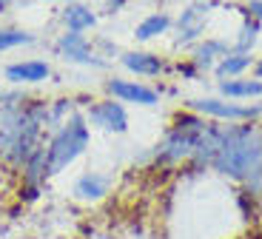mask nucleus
<instances>
[{
    "instance_id": "obj_8",
    "label": "nucleus",
    "mask_w": 262,
    "mask_h": 239,
    "mask_svg": "<svg viewBox=\"0 0 262 239\" xmlns=\"http://www.w3.org/2000/svg\"><path fill=\"white\" fill-rule=\"evenodd\" d=\"M6 80L12 85H37V83H46L52 77V66L46 60H17V63H9L6 66Z\"/></svg>"
},
{
    "instance_id": "obj_18",
    "label": "nucleus",
    "mask_w": 262,
    "mask_h": 239,
    "mask_svg": "<svg viewBox=\"0 0 262 239\" xmlns=\"http://www.w3.org/2000/svg\"><path fill=\"white\" fill-rule=\"evenodd\" d=\"M248 14L262 23V0H251V3H248Z\"/></svg>"
},
{
    "instance_id": "obj_3",
    "label": "nucleus",
    "mask_w": 262,
    "mask_h": 239,
    "mask_svg": "<svg viewBox=\"0 0 262 239\" xmlns=\"http://www.w3.org/2000/svg\"><path fill=\"white\" fill-rule=\"evenodd\" d=\"M191 111H196L200 117H208V120H225V123H254L262 114L259 105H239L225 97L191 100Z\"/></svg>"
},
{
    "instance_id": "obj_13",
    "label": "nucleus",
    "mask_w": 262,
    "mask_h": 239,
    "mask_svg": "<svg viewBox=\"0 0 262 239\" xmlns=\"http://www.w3.org/2000/svg\"><path fill=\"white\" fill-rule=\"evenodd\" d=\"M205 17H208V12H205V6H191L185 9L183 14H180V43H191V40L203 37L205 34Z\"/></svg>"
},
{
    "instance_id": "obj_14",
    "label": "nucleus",
    "mask_w": 262,
    "mask_h": 239,
    "mask_svg": "<svg viewBox=\"0 0 262 239\" xmlns=\"http://www.w3.org/2000/svg\"><path fill=\"white\" fill-rule=\"evenodd\" d=\"M248 69H254V57L243 52H228L220 63L214 66V74L220 80H234V77H243Z\"/></svg>"
},
{
    "instance_id": "obj_19",
    "label": "nucleus",
    "mask_w": 262,
    "mask_h": 239,
    "mask_svg": "<svg viewBox=\"0 0 262 239\" xmlns=\"http://www.w3.org/2000/svg\"><path fill=\"white\" fill-rule=\"evenodd\" d=\"M254 77L262 80V60H256V63H254Z\"/></svg>"
},
{
    "instance_id": "obj_21",
    "label": "nucleus",
    "mask_w": 262,
    "mask_h": 239,
    "mask_svg": "<svg viewBox=\"0 0 262 239\" xmlns=\"http://www.w3.org/2000/svg\"><path fill=\"white\" fill-rule=\"evenodd\" d=\"M46 3H77V0H46Z\"/></svg>"
},
{
    "instance_id": "obj_6",
    "label": "nucleus",
    "mask_w": 262,
    "mask_h": 239,
    "mask_svg": "<svg viewBox=\"0 0 262 239\" xmlns=\"http://www.w3.org/2000/svg\"><path fill=\"white\" fill-rule=\"evenodd\" d=\"M105 94L120 100V103H131V105H157L160 103V91L140 83V80H123V77L105 80Z\"/></svg>"
},
{
    "instance_id": "obj_22",
    "label": "nucleus",
    "mask_w": 262,
    "mask_h": 239,
    "mask_svg": "<svg viewBox=\"0 0 262 239\" xmlns=\"http://www.w3.org/2000/svg\"><path fill=\"white\" fill-rule=\"evenodd\" d=\"M0 97H3V89H0Z\"/></svg>"
},
{
    "instance_id": "obj_4",
    "label": "nucleus",
    "mask_w": 262,
    "mask_h": 239,
    "mask_svg": "<svg viewBox=\"0 0 262 239\" xmlns=\"http://www.w3.org/2000/svg\"><path fill=\"white\" fill-rule=\"evenodd\" d=\"M83 117L92 128L108 131V134H125V131H128V111H125V105L114 97L92 100V103L83 108Z\"/></svg>"
},
{
    "instance_id": "obj_10",
    "label": "nucleus",
    "mask_w": 262,
    "mask_h": 239,
    "mask_svg": "<svg viewBox=\"0 0 262 239\" xmlns=\"http://www.w3.org/2000/svg\"><path fill=\"white\" fill-rule=\"evenodd\" d=\"M60 23L66 26V32H77V34H85L97 26V14H94L92 6L85 3H66V9L60 12Z\"/></svg>"
},
{
    "instance_id": "obj_9",
    "label": "nucleus",
    "mask_w": 262,
    "mask_h": 239,
    "mask_svg": "<svg viewBox=\"0 0 262 239\" xmlns=\"http://www.w3.org/2000/svg\"><path fill=\"white\" fill-rule=\"evenodd\" d=\"M120 63H123L125 71L137 74V77H160L168 69L165 60L154 52H123L120 54Z\"/></svg>"
},
{
    "instance_id": "obj_7",
    "label": "nucleus",
    "mask_w": 262,
    "mask_h": 239,
    "mask_svg": "<svg viewBox=\"0 0 262 239\" xmlns=\"http://www.w3.org/2000/svg\"><path fill=\"white\" fill-rule=\"evenodd\" d=\"M108 191H112V177L103 174V171H83L72 185V197L77 202H85V205L103 202Z\"/></svg>"
},
{
    "instance_id": "obj_16",
    "label": "nucleus",
    "mask_w": 262,
    "mask_h": 239,
    "mask_svg": "<svg viewBox=\"0 0 262 239\" xmlns=\"http://www.w3.org/2000/svg\"><path fill=\"white\" fill-rule=\"evenodd\" d=\"M29 43H34V37L26 29H0V54L20 49V46H29Z\"/></svg>"
},
{
    "instance_id": "obj_15",
    "label": "nucleus",
    "mask_w": 262,
    "mask_h": 239,
    "mask_svg": "<svg viewBox=\"0 0 262 239\" xmlns=\"http://www.w3.org/2000/svg\"><path fill=\"white\" fill-rule=\"evenodd\" d=\"M171 29V17L165 12H154L148 14V17H143L137 23V29H134V37L140 40V43H148V40L160 37V34H165Z\"/></svg>"
},
{
    "instance_id": "obj_11",
    "label": "nucleus",
    "mask_w": 262,
    "mask_h": 239,
    "mask_svg": "<svg viewBox=\"0 0 262 239\" xmlns=\"http://www.w3.org/2000/svg\"><path fill=\"white\" fill-rule=\"evenodd\" d=\"M228 52H231V49H228V43H225V40L205 37L203 43L194 49V57H191V63H194L200 71H203V69L208 71V69H214V66L220 63V60H223Z\"/></svg>"
},
{
    "instance_id": "obj_5",
    "label": "nucleus",
    "mask_w": 262,
    "mask_h": 239,
    "mask_svg": "<svg viewBox=\"0 0 262 239\" xmlns=\"http://www.w3.org/2000/svg\"><path fill=\"white\" fill-rule=\"evenodd\" d=\"M54 52L57 57H63L66 63H74V66H85V69H103L105 60L103 54L94 49V43L85 34L77 32H63L57 40H54Z\"/></svg>"
},
{
    "instance_id": "obj_1",
    "label": "nucleus",
    "mask_w": 262,
    "mask_h": 239,
    "mask_svg": "<svg viewBox=\"0 0 262 239\" xmlns=\"http://www.w3.org/2000/svg\"><path fill=\"white\" fill-rule=\"evenodd\" d=\"M211 168L234 182H245L262 168V125H228L223 128Z\"/></svg>"
},
{
    "instance_id": "obj_17",
    "label": "nucleus",
    "mask_w": 262,
    "mask_h": 239,
    "mask_svg": "<svg viewBox=\"0 0 262 239\" xmlns=\"http://www.w3.org/2000/svg\"><path fill=\"white\" fill-rule=\"evenodd\" d=\"M256 34H259V20H254V17L248 14V20L243 23V29H239V37H236V43H234V52L248 54L251 46L256 43Z\"/></svg>"
},
{
    "instance_id": "obj_20",
    "label": "nucleus",
    "mask_w": 262,
    "mask_h": 239,
    "mask_svg": "<svg viewBox=\"0 0 262 239\" xmlns=\"http://www.w3.org/2000/svg\"><path fill=\"white\" fill-rule=\"evenodd\" d=\"M9 6H12V0H0V14L6 12V9H9Z\"/></svg>"
},
{
    "instance_id": "obj_2",
    "label": "nucleus",
    "mask_w": 262,
    "mask_h": 239,
    "mask_svg": "<svg viewBox=\"0 0 262 239\" xmlns=\"http://www.w3.org/2000/svg\"><path fill=\"white\" fill-rule=\"evenodd\" d=\"M89 142H92V125L85 123L83 111L72 114L63 125L49 134L46 140V171L49 180L57 174H63L72 162H77L80 157L89 151Z\"/></svg>"
},
{
    "instance_id": "obj_12",
    "label": "nucleus",
    "mask_w": 262,
    "mask_h": 239,
    "mask_svg": "<svg viewBox=\"0 0 262 239\" xmlns=\"http://www.w3.org/2000/svg\"><path fill=\"white\" fill-rule=\"evenodd\" d=\"M220 94H223L225 100H254V97H262V80H256V77L220 80Z\"/></svg>"
}]
</instances>
